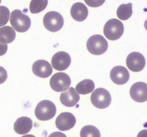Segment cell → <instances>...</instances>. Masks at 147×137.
I'll return each instance as SVG.
<instances>
[{"mask_svg":"<svg viewBox=\"0 0 147 137\" xmlns=\"http://www.w3.org/2000/svg\"><path fill=\"white\" fill-rule=\"evenodd\" d=\"M10 23L14 30L18 32H25L31 26V19L20 9H15L11 13Z\"/></svg>","mask_w":147,"mask_h":137,"instance_id":"6da1fadb","label":"cell"},{"mask_svg":"<svg viewBox=\"0 0 147 137\" xmlns=\"http://www.w3.org/2000/svg\"><path fill=\"white\" fill-rule=\"evenodd\" d=\"M124 26L123 23L116 19L109 20L103 27V33L108 39L115 41L123 35Z\"/></svg>","mask_w":147,"mask_h":137,"instance_id":"7a4b0ae2","label":"cell"},{"mask_svg":"<svg viewBox=\"0 0 147 137\" xmlns=\"http://www.w3.org/2000/svg\"><path fill=\"white\" fill-rule=\"evenodd\" d=\"M56 111L57 109L54 103L49 100H43L37 105L34 114L37 119L40 121H47L55 116Z\"/></svg>","mask_w":147,"mask_h":137,"instance_id":"3957f363","label":"cell"},{"mask_svg":"<svg viewBox=\"0 0 147 137\" xmlns=\"http://www.w3.org/2000/svg\"><path fill=\"white\" fill-rule=\"evenodd\" d=\"M86 46L90 54L100 55L107 51L109 44L103 36L96 34L88 39Z\"/></svg>","mask_w":147,"mask_h":137,"instance_id":"277c9868","label":"cell"},{"mask_svg":"<svg viewBox=\"0 0 147 137\" xmlns=\"http://www.w3.org/2000/svg\"><path fill=\"white\" fill-rule=\"evenodd\" d=\"M43 24L48 31L56 32L63 28L64 20L60 13L55 11H49L44 16Z\"/></svg>","mask_w":147,"mask_h":137,"instance_id":"5b68a950","label":"cell"},{"mask_svg":"<svg viewBox=\"0 0 147 137\" xmlns=\"http://www.w3.org/2000/svg\"><path fill=\"white\" fill-rule=\"evenodd\" d=\"M93 105L98 108H106L111 103V96L109 91L103 88H98L93 91L90 96Z\"/></svg>","mask_w":147,"mask_h":137,"instance_id":"8992f818","label":"cell"},{"mask_svg":"<svg viewBox=\"0 0 147 137\" xmlns=\"http://www.w3.org/2000/svg\"><path fill=\"white\" fill-rule=\"evenodd\" d=\"M71 84V79L67 74L58 72L51 77L50 85L52 89L57 92H62L67 90Z\"/></svg>","mask_w":147,"mask_h":137,"instance_id":"52a82bcc","label":"cell"},{"mask_svg":"<svg viewBox=\"0 0 147 137\" xmlns=\"http://www.w3.org/2000/svg\"><path fill=\"white\" fill-rule=\"evenodd\" d=\"M127 67L134 72H139L142 71L146 65L145 57L141 53L131 52L126 58Z\"/></svg>","mask_w":147,"mask_h":137,"instance_id":"ba28073f","label":"cell"},{"mask_svg":"<svg viewBox=\"0 0 147 137\" xmlns=\"http://www.w3.org/2000/svg\"><path fill=\"white\" fill-rule=\"evenodd\" d=\"M76 123V118L73 114L70 112H63L59 114L56 118V127L60 131H65L71 129Z\"/></svg>","mask_w":147,"mask_h":137,"instance_id":"9c48e42d","label":"cell"},{"mask_svg":"<svg viewBox=\"0 0 147 137\" xmlns=\"http://www.w3.org/2000/svg\"><path fill=\"white\" fill-rule=\"evenodd\" d=\"M52 67L57 71H64L67 69L71 63L70 55L65 51H58L52 58Z\"/></svg>","mask_w":147,"mask_h":137,"instance_id":"30bf717a","label":"cell"},{"mask_svg":"<svg viewBox=\"0 0 147 137\" xmlns=\"http://www.w3.org/2000/svg\"><path fill=\"white\" fill-rule=\"evenodd\" d=\"M130 96L134 101L143 103L147 101V84L136 82L130 88Z\"/></svg>","mask_w":147,"mask_h":137,"instance_id":"8fae6325","label":"cell"},{"mask_svg":"<svg viewBox=\"0 0 147 137\" xmlns=\"http://www.w3.org/2000/svg\"><path fill=\"white\" fill-rule=\"evenodd\" d=\"M111 79L114 84L118 85H123L128 82L130 77L127 68L122 66H116L113 67L110 73Z\"/></svg>","mask_w":147,"mask_h":137,"instance_id":"7c38bea8","label":"cell"},{"mask_svg":"<svg viewBox=\"0 0 147 137\" xmlns=\"http://www.w3.org/2000/svg\"><path fill=\"white\" fill-rule=\"evenodd\" d=\"M32 71L34 74L40 78H47L53 73V67L45 60H37L33 64Z\"/></svg>","mask_w":147,"mask_h":137,"instance_id":"4fadbf2b","label":"cell"},{"mask_svg":"<svg viewBox=\"0 0 147 137\" xmlns=\"http://www.w3.org/2000/svg\"><path fill=\"white\" fill-rule=\"evenodd\" d=\"M60 101L64 106L67 107L75 106L80 100V96L76 92V89L70 87L66 91L62 93L60 97Z\"/></svg>","mask_w":147,"mask_h":137,"instance_id":"5bb4252c","label":"cell"},{"mask_svg":"<svg viewBox=\"0 0 147 137\" xmlns=\"http://www.w3.org/2000/svg\"><path fill=\"white\" fill-rule=\"evenodd\" d=\"M32 128V121L27 116H22L16 120L14 124V129L18 134L24 135L30 132Z\"/></svg>","mask_w":147,"mask_h":137,"instance_id":"9a60e30c","label":"cell"},{"mask_svg":"<svg viewBox=\"0 0 147 137\" xmlns=\"http://www.w3.org/2000/svg\"><path fill=\"white\" fill-rule=\"evenodd\" d=\"M70 14L73 19L77 21H83L88 15V10L86 6L81 2L75 3L70 9Z\"/></svg>","mask_w":147,"mask_h":137,"instance_id":"2e32d148","label":"cell"},{"mask_svg":"<svg viewBox=\"0 0 147 137\" xmlns=\"http://www.w3.org/2000/svg\"><path fill=\"white\" fill-rule=\"evenodd\" d=\"M16 37L15 31L9 26H4L0 28V42L2 44H9Z\"/></svg>","mask_w":147,"mask_h":137,"instance_id":"e0dca14e","label":"cell"},{"mask_svg":"<svg viewBox=\"0 0 147 137\" xmlns=\"http://www.w3.org/2000/svg\"><path fill=\"white\" fill-rule=\"evenodd\" d=\"M95 84L92 80L85 79L79 82L76 87V92L78 94H90V92L94 91Z\"/></svg>","mask_w":147,"mask_h":137,"instance_id":"ac0fdd59","label":"cell"},{"mask_svg":"<svg viewBox=\"0 0 147 137\" xmlns=\"http://www.w3.org/2000/svg\"><path fill=\"white\" fill-rule=\"evenodd\" d=\"M133 10H132V4L129 3L126 4H121L117 9V17L121 20H127L131 17Z\"/></svg>","mask_w":147,"mask_h":137,"instance_id":"d6986e66","label":"cell"},{"mask_svg":"<svg viewBox=\"0 0 147 137\" xmlns=\"http://www.w3.org/2000/svg\"><path fill=\"white\" fill-rule=\"evenodd\" d=\"M48 4V0H31L30 11L32 14H37L45 9Z\"/></svg>","mask_w":147,"mask_h":137,"instance_id":"ffe728a7","label":"cell"},{"mask_svg":"<svg viewBox=\"0 0 147 137\" xmlns=\"http://www.w3.org/2000/svg\"><path fill=\"white\" fill-rule=\"evenodd\" d=\"M80 137H100V133L96 126H85L80 131Z\"/></svg>","mask_w":147,"mask_h":137,"instance_id":"44dd1931","label":"cell"},{"mask_svg":"<svg viewBox=\"0 0 147 137\" xmlns=\"http://www.w3.org/2000/svg\"><path fill=\"white\" fill-rule=\"evenodd\" d=\"M10 18V11L7 7L0 6V27L5 25Z\"/></svg>","mask_w":147,"mask_h":137,"instance_id":"7402d4cb","label":"cell"},{"mask_svg":"<svg viewBox=\"0 0 147 137\" xmlns=\"http://www.w3.org/2000/svg\"><path fill=\"white\" fill-rule=\"evenodd\" d=\"M86 4L90 7H98L104 4L106 0H84Z\"/></svg>","mask_w":147,"mask_h":137,"instance_id":"603a6c76","label":"cell"},{"mask_svg":"<svg viewBox=\"0 0 147 137\" xmlns=\"http://www.w3.org/2000/svg\"><path fill=\"white\" fill-rule=\"evenodd\" d=\"M7 78V72L5 68L0 67V84H3Z\"/></svg>","mask_w":147,"mask_h":137,"instance_id":"cb8c5ba5","label":"cell"},{"mask_svg":"<svg viewBox=\"0 0 147 137\" xmlns=\"http://www.w3.org/2000/svg\"><path fill=\"white\" fill-rule=\"evenodd\" d=\"M7 49H8L7 44H2L0 42V56H3L4 54H5L7 51Z\"/></svg>","mask_w":147,"mask_h":137,"instance_id":"d4e9b609","label":"cell"},{"mask_svg":"<svg viewBox=\"0 0 147 137\" xmlns=\"http://www.w3.org/2000/svg\"><path fill=\"white\" fill-rule=\"evenodd\" d=\"M48 137H67L66 135L60 131H56V132L50 134Z\"/></svg>","mask_w":147,"mask_h":137,"instance_id":"484cf974","label":"cell"},{"mask_svg":"<svg viewBox=\"0 0 147 137\" xmlns=\"http://www.w3.org/2000/svg\"><path fill=\"white\" fill-rule=\"evenodd\" d=\"M137 137H147V129H144L141 131L138 134Z\"/></svg>","mask_w":147,"mask_h":137,"instance_id":"4316f807","label":"cell"},{"mask_svg":"<svg viewBox=\"0 0 147 137\" xmlns=\"http://www.w3.org/2000/svg\"><path fill=\"white\" fill-rule=\"evenodd\" d=\"M22 137H35V136L33 135H31V134H27V135H24Z\"/></svg>","mask_w":147,"mask_h":137,"instance_id":"83f0119b","label":"cell"},{"mask_svg":"<svg viewBox=\"0 0 147 137\" xmlns=\"http://www.w3.org/2000/svg\"><path fill=\"white\" fill-rule=\"evenodd\" d=\"M144 27H145V29H146V31H147V19L146 20V21H145V22H144Z\"/></svg>","mask_w":147,"mask_h":137,"instance_id":"f1b7e54d","label":"cell"},{"mask_svg":"<svg viewBox=\"0 0 147 137\" xmlns=\"http://www.w3.org/2000/svg\"><path fill=\"white\" fill-rule=\"evenodd\" d=\"M0 4H1V0H0Z\"/></svg>","mask_w":147,"mask_h":137,"instance_id":"f546056e","label":"cell"}]
</instances>
